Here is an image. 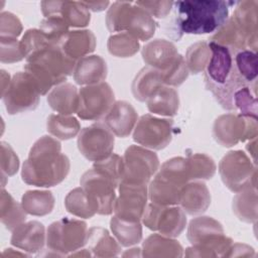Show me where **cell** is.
Masks as SVG:
<instances>
[{"label": "cell", "mask_w": 258, "mask_h": 258, "mask_svg": "<svg viewBox=\"0 0 258 258\" xmlns=\"http://www.w3.org/2000/svg\"><path fill=\"white\" fill-rule=\"evenodd\" d=\"M141 54L148 67L163 72L172 64L179 53L171 41L157 38L147 42Z\"/></svg>", "instance_id": "7402d4cb"}, {"label": "cell", "mask_w": 258, "mask_h": 258, "mask_svg": "<svg viewBox=\"0 0 258 258\" xmlns=\"http://www.w3.org/2000/svg\"><path fill=\"white\" fill-rule=\"evenodd\" d=\"M45 242V229L38 221L24 222L12 231L11 244L25 252L36 253L42 249Z\"/></svg>", "instance_id": "44dd1931"}, {"label": "cell", "mask_w": 258, "mask_h": 258, "mask_svg": "<svg viewBox=\"0 0 258 258\" xmlns=\"http://www.w3.org/2000/svg\"><path fill=\"white\" fill-rule=\"evenodd\" d=\"M40 95L35 80L24 71L12 77L6 91L1 96L7 112L14 115L34 110L39 103Z\"/></svg>", "instance_id": "8fae6325"}, {"label": "cell", "mask_w": 258, "mask_h": 258, "mask_svg": "<svg viewBox=\"0 0 258 258\" xmlns=\"http://www.w3.org/2000/svg\"><path fill=\"white\" fill-rule=\"evenodd\" d=\"M178 205L188 215L203 214L211 205L210 190L201 180L189 181L180 189Z\"/></svg>", "instance_id": "603a6c76"}, {"label": "cell", "mask_w": 258, "mask_h": 258, "mask_svg": "<svg viewBox=\"0 0 258 258\" xmlns=\"http://www.w3.org/2000/svg\"><path fill=\"white\" fill-rule=\"evenodd\" d=\"M42 14L45 17H61L69 26L86 27L91 20L90 10L83 2L76 1H42Z\"/></svg>", "instance_id": "d6986e66"}, {"label": "cell", "mask_w": 258, "mask_h": 258, "mask_svg": "<svg viewBox=\"0 0 258 258\" xmlns=\"http://www.w3.org/2000/svg\"><path fill=\"white\" fill-rule=\"evenodd\" d=\"M103 121L114 135L125 138L134 130L138 121V114L130 103L117 101L103 118Z\"/></svg>", "instance_id": "ffe728a7"}, {"label": "cell", "mask_w": 258, "mask_h": 258, "mask_svg": "<svg viewBox=\"0 0 258 258\" xmlns=\"http://www.w3.org/2000/svg\"><path fill=\"white\" fill-rule=\"evenodd\" d=\"M258 2L246 0L237 2V7L231 16L237 29L244 38L248 49L256 51L258 32Z\"/></svg>", "instance_id": "ac0fdd59"}, {"label": "cell", "mask_w": 258, "mask_h": 258, "mask_svg": "<svg viewBox=\"0 0 258 258\" xmlns=\"http://www.w3.org/2000/svg\"><path fill=\"white\" fill-rule=\"evenodd\" d=\"M233 212L236 217L245 223L257 221V189L249 186L237 192L233 199Z\"/></svg>", "instance_id": "f546056e"}, {"label": "cell", "mask_w": 258, "mask_h": 258, "mask_svg": "<svg viewBox=\"0 0 258 258\" xmlns=\"http://www.w3.org/2000/svg\"><path fill=\"white\" fill-rule=\"evenodd\" d=\"M234 62L237 72L249 85L256 84L257 53L251 49H242L234 53Z\"/></svg>", "instance_id": "ab89813d"}, {"label": "cell", "mask_w": 258, "mask_h": 258, "mask_svg": "<svg viewBox=\"0 0 258 258\" xmlns=\"http://www.w3.org/2000/svg\"><path fill=\"white\" fill-rule=\"evenodd\" d=\"M172 126L173 121L171 119H162L145 114L135 125L133 140L147 149H163L171 141Z\"/></svg>", "instance_id": "9a60e30c"}, {"label": "cell", "mask_w": 258, "mask_h": 258, "mask_svg": "<svg viewBox=\"0 0 258 258\" xmlns=\"http://www.w3.org/2000/svg\"><path fill=\"white\" fill-rule=\"evenodd\" d=\"M111 231L121 246L130 247L138 244L142 239L140 222H132L113 216L110 221Z\"/></svg>", "instance_id": "d6a6232c"}, {"label": "cell", "mask_w": 258, "mask_h": 258, "mask_svg": "<svg viewBox=\"0 0 258 258\" xmlns=\"http://www.w3.org/2000/svg\"><path fill=\"white\" fill-rule=\"evenodd\" d=\"M88 249L96 257H114L121 251V246L116 238L102 227H93L88 231Z\"/></svg>", "instance_id": "83f0119b"}, {"label": "cell", "mask_w": 258, "mask_h": 258, "mask_svg": "<svg viewBox=\"0 0 258 258\" xmlns=\"http://www.w3.org/2000/svg\"><path fill=\"white\" fill-rule=\"evenodd\" d=\"M225 256L230 257V256H254V250L252 247L245 245V244H240V243H236L233 244L229 247L228 251L226 252Z\"/></svg>", "instance_id": "681fc988"}, {"label": "cell", "mask_w": 258, "mask_h": 258, "mask_svg": "<svg viewBox=\"0 0 258 258\" xmlns=\"http://www.w3.org/2000/svg\"><path fill=\"white\" fill-rule=\"evenodd\" d=\"M209 46L211 57L205 69L206 87L224 109L235 110V93L249 84L242 79L236 70L235 52L214 41H209Z\"/></svg>", "instance_id": "3957f363"}, {"label": "cell", "mask_w": 258, "mask_h": 258, "mask_svg": "<svg viewBox=\"0 0 258 258\" xmlns=\"http://www.w3.org/2000/svg\"><path fill=\"white\" fill-rule=\"evenodd\" d=\"M211 57L209 42L199 41L191 44L185 52V64L189 73L197 75L205 71Z\"/></svg>", "instance_id": "f35d334b"}, {"label": "cell", "mask_w": 258, "mask_h": 258, "mask_svg": "<svg viewBox=\"0 0 258 258\" xmlns=\"http://www.w3.org/2000/svg\"><path fill=\"white\" fill-rule=\"evenodd\" d=\"M257 117L229 113L218 117L213 126L215 140L224 147H232L239 142L257 137Z\"/></svg>", "instance_id": "30bf717a"}, {"label": "cell", "mask_w": 258, "mask_h": 258, "mask_svg": "<svg viewBox=\"0 0 258 258\" xmlns=\"http://www.w3.org/2000/svg\"><path fill=\"white\" fill-rule=\"evenodd\" d=\"M118 186L119 197L114 203V216L132 222H140L147 206V185L121 181Z\"/></svg>", "instance_id": "e0dca14e"}, {"label": "cell", "mask_w": 258, "mask_h": 258, "mask_svg": "<svg viewBox=\"0 0 258 258\" xmlns=\"http://www.w3.org/2000/svg\"><path fill=\"white\" fill-rule=\"evenodd\" d=\"M148 110L161 116H174L179 108L177 91L169 86L161 85L156 88L146 100Z\"/></svg>", "instance_id": "484cf974"}, {"label": "cell", "mask_w": 258, "mask_h": 258, "mask_svg": "<svg viewBox=\"0 0 258 258\" xmlns=\"http://www.w3.org/2000/svg\"><path fill=\"white\" fill-rule=\"evenodd\" d=\"M109 52L117 57L133 56L140 47L139 40L127 32L113 34L108 39Z\"/></svg>", "instance_id": "74e56055"}, {"label": "cell", "mask_w": 258, "mask_h": 258, "mask_svg": "<svg viewBox=\"0 0 258 258\" xmlns=\"http://www.w3.org/2000/svg\"><path fill=\"white\" fill-rule=\"evenodd\" d=\"M234 109L244 116L257 117L256 85L244 86L234 95Z\"/></svg>", "instance_id": "60d3db41"}, {"label": "cell", "mask_w": 258, "mask_h": 258, "mask_svg": "<svg viewBox=\"0 0 258 258\" xmlns=\"http://www.w3.org/2000/svg\"><path fill=\"white\" fill-rule=\"evenodd\" d=\"M140 251H141V249H139V248H132V249H130V252L129 251H127V252H125L124 254H123V256H142V254H140Z\"/></svg>", "instance_id": "11a10c76"}, {"label": "cell", "mask_w": 258, "mask_h": 258, "mask_svg": "<svg viewBox=\"0 0 258 258\" xmlns=\"http://www.w3.org/2000/svg\"><path fill=\"white\" fill-rule=\"evenodd\" d=\"M0 218L2 224L9 231H13L26 220V212L22 205L18 204L3 187L0 198Z\"/></svg>", "instance_id": "1f68e13d"}, {"label": "cell", "mask_w": 258, "mask_h": 258, "mask_svg": "<svg viewBox=\"0 0 258 258\" xmlns=\"http://www.w3.org/2000/svg\"><path fill=\"white\" fill-rule=\"evenodd\" d=\"M158 169L159 160L156 153L141 145H131L122 156L121 181L147 185Z\"/></svg>", "instance_id": "9c48e42d"}, {"label": "cell", "mask_w": 258, "mask_h": 258, "mask_svg": "<svg viewBox=\"0 0 258 258\" xmlns=\"http://www.w3.org/2000/svg\"><path fill=\"white\" fill-rule=\"evenodd\" d=\"M21 205L26 214L42 217L51 213L54 197L49 190H27L21 198Z\"/></svg>", "instance_id": "4dcf8cb0"}, {"label": "cell", "mask_w": 258, "mask_h": 258, "mask_svg": "<svg viewBox=\"0 0 258 258\" xmlns=\"http://www.w3.org/2000/svg\"><path fill=\"white\" fill-rule=\"evenodd\" d=\"M190 181L210 179L216 173V163L212 157L204 153H192L186 157Z\"/></svg>", "instance_id": "8d00e7d4"}, {"label": "cell", "mask_w": 258, "mask_h": 258, "mask_svg": "<svg viewBox=\"0 0 258 258\" xmlns=\"http://www.w3.org/2000/svg\"><path fill=\"white\" fill-rule=\"evenodd\" d=\"M47 44H51V43L39 28L38 29L32 28V29L26 30V32L24 33V35L20 40V45H21L24 58H26L32 52L36 51L37 49Z\"/></svg>", "instance_id": "ee69618b"}, {"label": "cell", "mask_w": 258, "mask_h": 258, "mask_svg": "<svg viewBox=\"0 0 258 258\" xmlns=\"http://www.w3.org/2000/svg\"><path fill=\"white\" fill-rule=\"evenodd\" d=\"M23 58L20 41L17 38L0 37V59L2 62L13 63Z\"/></svg>", "instance_id": "f6af8a7d"}, {"label": "cell", "mask_w": 258, "mask_h": 258, "mask_svg": "<svg viewBox=\"0 0 258 258\" xmlns=\"http://www.w3.org/2000/svg\"><path fill=\"white\" fill-rule=\"evenodd\" d=\"M142 222L148 229L163 236L174 238L185 228V213L177 206H160L149 204L144 211Z\"/></svg>", "instance_id": "4fadbf2b"}, {"label": "cell", "mask_w": 258, "mask_h": 258, "mask_svg": "<svg viewBox=\"0 0 258 258\" xmlns=\"http://www.w3.org/2000/svg\"><path fill=\"white\" fill-rule=\"evenodd\" d=\"M70 159L61 153L56 138L44 135L30 148L21 169L22 180L30 185L49 187L60 183L70 172Z\"/></svg>", "instance_id": "6da1fadb"}, {"label": "cell", "mask_w": 258, "mask_h": 258, "mask_svg": "<svg viewBox=\"0 0 258 258\" xmlns=\"http://www.w3.org/2000/svg\"><path fill=\"white\" fill-rule=\"evenodd\" d=\"M10 76L5 71H1V95L6 91L9 83H10Z\"/></svg>", "instance_id": "816d5d0a"}, {"label": "cell", "mask_w": 258, "mask_h": 258, "mask_svg": "<svg viewBox=\"0 0 258 258\" xmlns=\"http://www.w3.org/2000/svg\"><path fill=\"white\" fill-rule=\"evenodd\" d=\"M160 72V71H159ZM188 70L185 64L184 57L180 54L177 55L172 64L163 72H160L162 84L169 87L180 86L188 77Z\"/></svg>", "instance_id": "7bdbcfd3"}, {"label": "cell", "mask_w": 258, "mask_h": 258, "mask_svg": "<svg viewBox=\"0 0 258 258\" xmlns=\"http://www.w3.org/2000/svg\"><path fill=\"white\" fill-rule=\"evenodd\" d=\"M15 256H26V254L24 253H20V252H15L13 251V249H6L3 253H2V257H15Z\"/></svg>", "instance_id": "db71d44e"}, {"label": "cell", "mask_w": 258, "mask_h": 258, "mask_svg": "<svg viewBox=\"0 0 258 258\" xmlns=\"http://www.w3.org/2000/svg\"><path fill=\"white\" fill-rule=\"evenodd\" d=\"M87 223L77 219L62 218L51 223L46 231V245L56 256H64L86 245Z\"/></svg>", "instance_id": "52a82bcc"}, {"label": "cell", "mask_w": 258, "mask_h": 258, "mask_svg": "<svg viewBox=\"0 0 258 258\" xmlns=\"http://www.w3.org/2000/svg\"><path fill=\"white\" fill-rule=\"evenodd\" d=\"M47 103L58 114L72 115L78 112L79 91L73 84L64 82L48 93Z\"/></svg>", "instance_id": "4316f807"}, {"label": "cell", "mask_w": 258, "mask_h": 258, "mask_svg": "<svg viewBox=\"0 0 258 258\" xmlns=\"http://www.w3.org/2000/svg\"><path fill=\"white\" fill-rule=\"evenodd\" d=\"M83 4L89 9L94 12H100L105 10L110 2L109 1H98V2H83Z\"/></svg>", "instance_id": "f907efd6"}, {"label": "cell", "mask_w": 258, "mask_h": 258, "mask_svg": "<svg viewBox=\"0 0 258 258\" xmlns=\"http://www.w3.org/2000/svg\"><path fill=\"white\" fill-rule=\"evenodd\" d=\"M22 32V24L19 18L11 12L0 14V37L17 38Z\"/></svg>", "instance_id": "7dc6e473"}, {"label": "cell", "mask_w": 258, "mask_h": 258, "mask_svg": "<svg viewBox=\"0 0 258 258\" xmlns=\"http://www.w3.org/2000/svg\"><path fill=\"white\" fill-rule=\"evenodd\" d=\"M46 128L48 133L54 138L68 140L80 133L81 124L74 116L51 114L47 118Z\"/></svg>", "instance_id": "e575fe53"}, {"label": "cell", "mask_w": 258, "mask_h": 258, "mask_svg": "<svg viewBox=\"0 0 258 258\" xmlns=\"http://www.w3.org/2000/svg\"><path fill=\"white\" fill-rule=\"evenodd\" d=\"M78 148L90 161L109 157L114 149V134L104 123H95L82 129L78 136Z\"/></svg>", "instance_id": "2e32d148"}, {"label": "cell", "mask_w": 258, "mask_h": 258, "mask_svg": "<svg viewBox=\"0 0 258 258\" xmlns=\"http://www.w3.org/2000/svg\"><path fill=\"white\" fill-rule=\"evenodd\" d=\"M107 63L100 55H87L77 60L74 79L81 86H91L102 83L107 78Z\"/></svg>", "instance_id": "cb8c5ba5"}, {"label": "cell", "mask_w": 258, "mask_h": 258, "mask_svg": "<svg viewBox=\"0 0 258 258\" xmlns=\"http://www.w3.org/2000/svg\"><path fill=\"white\" fill-rule=\"evenodd\" d=\"M69 25L58 16L45 17L39 24V29L51 44L58 45L63 36L69 32Z\"/></svg>", "instance_id": "b9f144b4"}, {"label": "cell", "mask_w": 258, "mask_h": 258, "mask_svg": "<svg viewBox=\"0 0 258 258\" xmlns=\"http://www.w3.org/2000/svg\"><path fill=\"white\" fill-rule=\"evenodd\" d=\"M25 59L24 71L35 80L41 95L64 83L67 78L74 74L77 62L54 44H47L37 49Z\"/></svg>", "instance_id": "277c9868"}, {"label": "cell", "mask_w": 258, "mask_h": 258, "mask_svg": "<svg viewBox=\"0 0 258 258\" xmlns=\"http://www.w3.org/2000/svg\"><path fill=\"white\" fill-rule=\"evenodd\" d=\"M247 150L250 153V155H252L253 157V161L255 163V156H256V138L252 139L249 141V143L247 144Z\"/></svg>", "instance_id": "f5cc1de1"}, {"label": "cell", "mask_w": 258, "mask_h": 258, "mask_svg": "<svg viewBox=\"0 0 258 258\" xmlns=\"http://www.w3.org/2000/svg\"><path fill=\"white\" fill-rule=\"evenodd\" d=\"M187 239L191 247L186 248L187 257L225 256L233 241L224 233L220 222L211 217H198L190 221Z\"/></svg>", "instance_id": "5b68a950"}, {"label": "cell", "mask_w": 258, "mask_h": 258, "mask_svg": "<svg viewBox=\"0 0 258 258\" xmlns=\"http://www.w3.org/2000/svg\"><path fill=\"white\" fill-rule=\"evenodd\" d=\"M1 173L4 181L5 177L14 175L19 167V158L12 147L6 143L1 142Z\"/></svg>", "instance_id": "bcb514c9"}, {"label": "cell", "mask_w": 258, "mask_h": 258, "mask_svg": "<svg viewBox=\"0 0 258 258\" xmlns=\"http://www.w3.org/2000/svg\"><path fill=\"white\" fill-rule=\"evenodd\" d=\"M143 257H181L183 249L174 239L159 233L146 238L142 245Z\"/></svg>", "instance_id": "f1b7e54d"}, {"label": "cell", "mask_w": 258, "mask_h": 258, "mask_svg": "<svg viewBox=\"0 0 258 258\" xmlns=\"http://www.w3.org/2000/svg\"><path fill=\"white\" fill-rule=\"evenodd\" d=\"M64 206L69 213L84 219H90L98 214L96 205L82 186L74 188L67 195Z\"/></svg>", "instance_id": "d590c367"}, {"label": "cell", "mask_w": 258, "mask_h": 258, "mask_svg": "<svg viewBox=\"0 0 258 258\" xmlns=\"http://www.w3.org/2000/svg\"><path fill=\"white\" fill-rule=\"evenodd\" d=\"M81 186L93 201L99 215H111L116 200L115 189L119 181L107 173L92 167L87 170L80 179Z\"/></svg>", "instance_id": "7c38bea8"}, {"label": "cell", "mask_w": 258, "mask_h": 258, "mask_svg": "<svg viewBox=\"0 0 258 258\" xmlns=\"http://www.w3.org/2000/svg\"><path fill=\"white\" fill-rule=\"evenodd\" d=\"M137 5L147 11L152 17L164 18L173 8L172 1H137Z\"/></svg>", "instance_id": "c3c4849f"}, {"label": "cell", "mask_w": 258, "mask_h": 258, "mask_svg": "<svg viewBox=\"0 0 258 258\" xmlns=\"http://www.w3.org/2000/svg\"><path fill=\"white\" fill-rule=\"evenodd\" d=\"M114 103V92L106 82L84 86L79 90L77 115L83 120H99L106 116Z\"/></svg>", "instance_id": "5bb4252c"}, {"label": "cell", "mask_w": 258, "mask_h": 258, "mask_svg": "<svg viewBox=\"0 0 258 258\" xmlns=\"http://www.w3.org/2000/svg\"><path fill=\"white\" fill-rule=\"evenodd\" d=\"M219 173L224 184L238 192L249 186H256V164L241 150L229 151L219 163Z\"/></svg>", "instance_id": "ba28073f"}, {"label": "cell", "mask_w": 258, "mask_h": 258, "mask_svg": "<svg viewBox=\"0 0 258 258\" xmlns=\"http://www.w3.org/2000/svg\"><path fill=\"white\" fill-rule=\"evenodd\" d=\"M106 25L111 32H127L138 40L146 41L155 33L154 18L135 2L117 1L107 11Z\"/></svg>", "instance_id": "8992f818"}, {"label": "cell", "mask_w": 258, "mask_h": 258, "mask_svg": "<svg viewBox=\"0 0 258 258\" xmlns=\"http://www.w3.org/2000/svg\"><path fill=\"white\" fill-rule=\"evenodd\" d=\"M58 46L66 55L74 60H79L82 57L89 55L96 47V37L91 30L81 29L69 31Z\"/></svg>", "instance_id": "d4e9b609"}, {"label": "cell", "mask_w": 258, "mask_h": 258, "mask_svg": "<svg viewBox=\"0 0 258 258\" xmlns=\"http://www.w3.org/2000/svg\"><path fill=\"white\" fill-rule=\"evenodd\" d=\"M161 85L163 84L160 72L153 68L146 67L136 75L132 83V93L136 100L146 102L151 93Z\"/></svg>", "instance_id": "836d02e7"}, {"label": "cell", "mask_w": 258, "mask_h": 258, "mask_svg": "<svg viewBox=\"0 0 258 258\" xmlns=\"http://www.w3.org/2000/svg\"><path fill=\"white\" fill-rule=\"evenodd\" d=\"M236 2L185 0L174 2L175 37L183 34H207L217 31L228 19L229 7Z\"/></svg>", "instance_id": "7a4b0ae2"}]
</instances>
